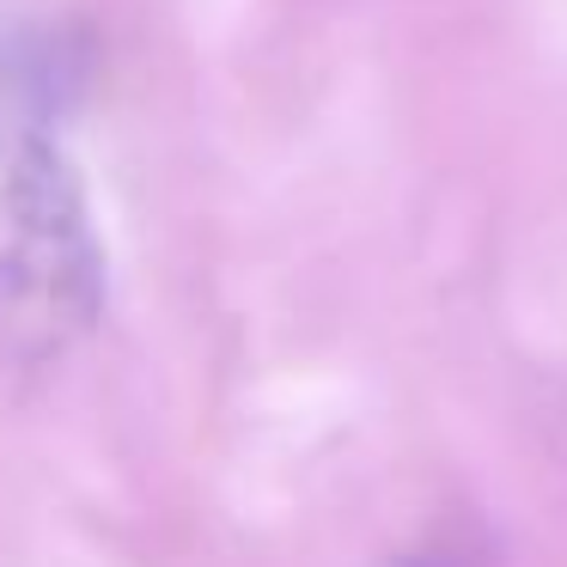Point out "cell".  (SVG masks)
Returning a JSON list of instances; mask_svg holds the SVG:
<instances>
[{
	"mask_svg": "<svg viewBox=\"0 0 567 567\" xmlns=\"http://www.w3.org/2000/svg\"><path fill=\"white\" fill-rule=\"evenodd\" d=\"M104 257L86 189L50 141H25L0 184V318L25 342H62L99 318Z\"/></svg>",
	"mask_w": 567,
	"mask_h": 567,
	"instance_id": "6da1fadb",
	"label": "cell"
}]
</instances>
